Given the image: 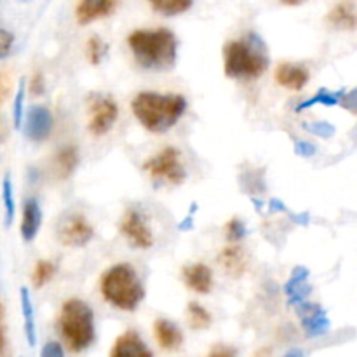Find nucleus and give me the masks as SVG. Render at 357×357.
<instances>
[{
  "label": "nucleus",
  "instance_id": "32",
  "mask_svg": "<svg viewBox=\"0 0 357 357\" xmlns=\"http://www.w3.org/2000/svg\"><path fill=\"white\" fill-rule=\"evenodd\" d=\"M13 44H14V35L10 33V31L0 28V59L9 56L10 49H13Z\"/></svg>",
  "mask_w": 357,
  "mask_h": 357
},
{
  "label": "nucleus",
  "instance_id": "6",
  "mask_svg": "<svg viewBox=\"0 0 357 357\" xmlns=\"http://www.w3.org/2000/svg\"><path fill=\"white\" fill-rule=\"evenodd\" d=\"M145 171L155 181H167L171 185H181L187 178V169L181 162V155L176 149L167 146L157 155L145 162Z\"/></svg>",
  "mask_w": 357,
  "mask_h": 357
},
{
  "label": "nucleus",
  "instance_id": "22",
  "mask_svg": "<svg viewBox=\"0 0 357 357\" xmlns=\"http://www.w3.org/2000/svg\"><path fill=\"white\" fill-rule=\"evenodd\" d=\"M77 164H79V155H77V150L73 146H65L63 150H59V153L56 155L54 167L56 173L59 178H68L70 174L75 171Z\"/></svg>",
  "mask_w": 357,
  "mask_h": 357
},
{
  "label": "nucleus",
  "instance_id": "33",
  "mask_svg": "<svg viewBox=\"0 0 357 357\" xmlns=\"http://www.w3.org/2000/svg\"><path fill=\"white\" fill-rule=\"evenodd\" d=\"M40 357H65V352H63V347L56 342H49L42 347Z\"/></svg>",
  "mask_w": 357,
  "mask_h": 357
},
{
  "label": "nucleus",
  "instance_id": "23",
  "mask_svg": "<svg viewBox=\"0 0 357 357\" xmlns=\"http://www.w3.org/2000/svg\"><path fill=\"white\" fill-rule=\"evenodd\" d=\"M345 96V91H328V89H321L316 96H312L310 100L302 101V103L296 107V112H302L305 108L314 107V105H324V107H335V105L342 103Z\"/></svg>",
  "mask_w": 357,
  "mask_h": 357
},
{
  "label": "nucleus",
  "instance_id": "35",
  "mask_svg": "<svg viewBox=\"0 0 357 357\" xmlns=\"http://www.w3.org/2000/svg\"><path fill=\"white\" fill-rule=\"evenodd\" d=\"M10 79L3 70H0V105L6 101V98L9 96V89H10Z\"/></svg>",
  "mask_w": 357,
  "mask_h": 357
},
{
  "label": "nucleus",
  "instance_id": "15",
  "mask_svg": "<svg viewBox=\"0 0 357 357\" xmlns=\"http://www.w3.org/2000/svg\"><path fill=\"white\" fill-rule=\"evenodd\" d=\"M286 296L291 305H300V303L307 302L310 295V284H309V271L305 267H296L293 271L291 278L286 282Z\"/></svg>",
  "mask_w": 357,
  "mask_h": 357
},
{
  "label": "nucleus",
  "instance_id": "9",
  "mask_svg": "<svg viewBox=\"0 0 357 357\" xmlns=\"http://www.w3.org/2000/svg\"><path fill=\"white\" fill-rule=\"evenodd\" d=\"M121 230L126 239L129 241V244L138 248V250H149L153 246L152 230L146 225L145 218L138 209H129L126 213L124 218H122Z\"/></svg>",
  "mask_w": 357,
  "mask_h": 357
},
{
  "label": "nucleus",
  "instance_id": "38",
  "mask_svg": "<svg viewBox=\"0 0 357 357\" xmlns=\"http://www.w3.org/2000/svg\"><path fill=\"white\" fill-rule=\"evenodd\" d=\"M3 349H6V335H3V328L0 324V356L3 354Z\"/></svg>",
  "mask_w": 357,
  "mask_h": 357
},
{
  "label": "nucleus",
  "instance_id": "28",
  "mask_svg": "<svg viewBox=\"0 0 357 357\" xmlns=\"http://www.w3.org/2000/svg\"><path fill=\"white\" fill-rule=\"evenodd\" d=\"M107 44H105L100 37H96V35L91 37L89 42H87V58H89V61L93 63V65H100L101 59L107 54Z\"/></svg>",
  "mask_w": 357,
  "mask_h": 357
},
{
  "label": "nucleus",
  "instance_id": "34",
  "mask_svg": "<svg viewBox=\"0 0 357 357\" xmlns=\"http://www.w3.org/2000/svg\"><path fill=\"white\" fill-rule=\"evenodd\" d=\"M208 357H237L236 349L229 347V345H216L211 349Z\"/></svg>",
  "mask_w": 357,
  "mask_h": 357
},
{
  "label": "nucleus",
  "instance_id": "30",
  "mask_svg": "<svg viewBox=\"0 0 357 357\" xmlns=\"http://www.w3.org/2000/svg\"><path fill=\"white\" fill-rule=\"evenodd\" d=\"M23 101H24V82L21 80L16 91V98H14V112H13L14 128L16 129L21 128V121H23Z\"/></svg>",
  "mask_w": 357,
  "mask_h": 357
},
{
  "label": "nucleus",
  "instance_id": "10",
  "mask_svg": "<svg viewBox=\"0 0 357 357\" xmlns=\"http://www.w3.org/2000/svg\"><path fill=\"white\" fill-rule=\"evenodd\" d=\"M296 314L300 317L303 330L309 337H321L330 328V319L321 305L310 302H303L296 305Z\"/></svg>",
  "mask_w": 357,
  "mask_h": 357
},
{
  "label": "nucleus",
  "instance_id": "37",
  "mask_svg": "<svg viewBox=\"0 0 357 357\" xmlns=\"http://www.w3.org/2000/svg\"><path fill=\"white\" fill-rule=\"evenodd\" d=\"M271 206H272V211H286L284 204H282L281 201H271Z\"/></svg>",
  "mask_w": 357,
  "mask_h": 357
},
{
  "label": "nucleus",
  "instance_id": "26",
  "mask_svg": "<svg viewBox=\"0 0 357 357\" xmlns=\"http://www.w3.org/2000/svg\"><path fill=\"white\" fill-rule=\"evenodd\" d=\"M188 323L194 330H206L211 326V314L199 303H190L188 305Z\"/></svg>",
  "mask_w": 357,
  "mask_h": 357
},
{
  "label": "nucleus",
  "instance_id": "17",
  "mask_svg": "<svg viewBox=\"0 0 357 357\" xmlns=\"http://www.w3.org/2000/svg\"><path fill=\"white\" fill-rule=\"evenodd\" d=\"M40 223L42 213L37 199H26L23 208V220H21V237H23L26 243L33 241L35 237H37L38 230H40Z\"/></svg>",
  "mask_w": 357,
  "mask_h": 357
},
{
  "label": "nucleus",
  "instance_id": "7",
  "mask_svg": "<svg viewBox=\"0 0 357 357\" xmlns=\"http://www.w3.org/2000/svg\"><path fill=\"white\" fill-rule=\"evenodd\" d=\"M59 243L68 248H84L94 237V229L80 213H66L58 223Z\"/></svg>",
  "mask_w": 357,
  "mask_h": 357
},
{
  "label": "nucleus",
  "instance_id": "31",
  "mask_svg": "<svg viewBox=\"0 0 357 357\" xmlns=\"http://www.w3.org/2000/svg\"><path fill=\"white\" fill-rule=\"evenodd\" d=\"M305 129L309 132H312V135L321 136V138H330V136L335 135V128L331 124H328V122H312V124L307 122Z\"/></svg>",
  "mask_w": 357,
  "mask_h": 357
},
{
  "label": "nucleus",
  "instance_id": "36",
  "mask_svg": "<svg viewBox=\"0 0 357 357\" xmlns=\"http://www.w3.org/2000/svg\"><path fill=\"white\" fill-rule=\"evenodd\" d=\"M295 152L302 157H312L314 153H316V146L309 142H296Z\"/></svg>",
  "mask_w": 357,
  "mask_h": 357
},
{
  "label": "nucleus",
  "instance_id": "5",
  "mask_svg": "<svg viewBox=\"0 0 357 357\" xmlns=\"http://www.w3.org/2000/svg\"><path fill=\"white\" fill-rule=\"evenodd\" d=\"M59 333L73 352H82L94 342V312L86 302L70 298L59 314Z\"/></svg>",
  "mask_w": 357,
  "mask_h": 357
},
{
  "label": "nucleus",
  "instance_id": "13",
  "mask_svg": "<svg viewBox=\"0 0 357 357\" xmlns=\"http://www.w3.org/2000/svg\"><path fill=\"white\" fill-rule=\"evenodd\" d=\"M119 0H79L77 3V21L80 24H87L100 17L110 16L117 7Z\"/></svg>",
  "mask_w": 357,
  "mask_h": 357
},
{
  "label": "nucleus",
  "instance_id": "16",
  "mask_svg": "<svg viewBox=\"0 0 357 357\" xmlns=\"http://www.w3.org/2000/svg\"><path fill=\"white\" fill-rule=\"evenodd\" d=\"M183 279L185 284L195 293L201 295H208L213 288V274L211 268L206 267L204 264H195L190 267L183 268Z\"/></svg>",
  "mask_w": 357,
  "mask_h": 357
},
{
  "label": "nucleus",
  "instance_id": "24",
  "mask_svg": "<svg viewBox=\"0 0 357 357\" xmlns=\"http://www.w3.org/2000/svg\"><path fill=\"white\" fill-rule=\"evenodd\" d=\"M153 9L164 16H176L192 7L194 0H150Z\"/></svg>",
  "mask_w": 357,
  "mask_h": 357
},
{
  "label": "nucleus",
  "instance_id": "18",
  "mask_svg": "<svg viewBox=\"0 0 357 357\" xmlns=\"http://www.w3.org/2000/svg\"><path fill=\"white\" fill-rule=\"evenodd\" d=\"M153 331H155L157 344L166 349V351H174L183 342V335H181L180 328L167 319H157L155 324H153Z\"/></svg>",
  "mask_w": 357,
  "mask_h": 357
},
{
  "label": "nucleus",
  "instance_id": "41",
  "mask_svg": "<svg viewBox=\"0 0 357 357\" xmlns=\"http://www.w3.org/2000/svg\"><path fill=\"white\" fill-rule=\"evenodd\" d=\"M2 314H3V309H2V303H0V319H2Z\"/></svg>",
  "mask_w": 357,
  "mask_h": 357
},
{
  "label": "nucleus",
  "instance_id": "40",
  "mask_svg": "<svg viewBox=\"0 0 357 357\" xmlns=\"http://www.w3.org/2000/svg\"><path fill=\"white\" fill-rule=\"evenodd\" d=\"M284 357H302V352H300V351H291V352H288V354H286Z\"/></svg>",
  "mask_w": 357,
  "mask_h": 357
},
{
  "label": "nucleus",
  "instance_id": "12",
  "mask_svg": "<svg viewBox=\"0 0 357 357\" xmlns=\"http://www.w3.org/2000/svg\"><path fill=\"white\" fill-rule=\"evenodd\" d=\"M110 357H153L152 351L145 345L135 331L121 335L112 347Z\"/></svg>",
  "mask_w": 357,
  "mask_h": 357
},
{
  "label": "nucleus",
  "instance_id": "21",
  "mask_svg": "<svg viewBox=\"0 0 357 357\" xmlns=\"http://www.w3.org/2000/svg\"><path fill=\"white\" fill-rule=\"evenodd\" d=\"M328 21H330L335 28H340V30H354L356 28L354 6H352L351 2L338 3V6L330 13Z\"/></svg>",
  "mask_w": 357,
  "mask_h": 357
},
{
  "label": "nucleus",
  "instance_id": "39",
  "mask_svg": "<svg viewBox=\"0 0 357 357\" xmlns=\"http://www.w3.org/2000/svg\"><path fill=\"white\" fill-rule=\"evenodd\" d=\"M284 6H298V3H302L303 0H281Z\"/></svg>",
  "mask_w": 357,
  "mask_h": 357
},
{
  "label": "nucleus",
  "instance_id": "8",
  "mask_svg": "<svg viewBox=\"0 0 357 357\" xmlns=\"http://www.w3.org/2000/svg\"><path fill=\"white\" fill-rule=\"evenodd\" d=\"M119 117V108L112 98L108 96H94L91 100V119L89 131L94 136H103L114 128L115 121Z\"/></svg>",
  "mask_w": 357,
  "mask_h": 357
},
{
  "label": "nucleus",
  "instance_id": "20",
  "mask_svg": "<svg viewBox=\"0 0 357 357\" xmlns=\"http://www.w3.org/2000/svg\"><path fill=\"white\" fill-rule=\"evenodd\" d=\"M20 300H21V312H23L24 333H26L28 345H30V347H35V342H37V333H35L33 305H31L30 293H28L26 288L20 289Z\"/></svg>",
  "mask_w": 357,
  "mask_h": 357
},
{
  "label": "nucleus",
  "instance_id": "27",
  "mask_svg": "<svg viewBox=\"0 0 357 357\" xmlns=\"http://www.w3.org/2000/svg\"><path fill=\"white\" fill-rule=\"evenodd\" d=\"M54 272H56V267L52 261H47V260L37 261V265H35L33 268V278H31L35 288H42V286L47 284V282L52 279V275H54Z\"/></svg>",
  "mask_w": 357,
  "mask_h": 357
},
{
  "label": "nucleus",
  "instance_id": "11",
  "mask_svg": "<svg viewBox=\"0 0 357 357\" xmlns=\"http://www.w3.org/2000/svg\"><path fill=\"white\" fill-rule=\"evenodd\" d=\"M51 129H52L51 112L44 107L31 108L26 119V128H24V132H26L28 138H30L31 142H44V139L49 136V132H51Z\"/></svg>",
  "mask_w": 357,
  "mask_h": 357
},
{
  "label": "nucleus",
  "instance_id": "4",
  "mask_svg": "<svg viewBox=\"0 0 357 357\" xmlns=\"http://www.w3.org/2000/svg\"><path fill=\"white\" fill-rule=\"evenodd\" d=\"M101 295L110 305L121 310L138 309L139 303L145 298V288L139 281L138 274L129 264H119L108 268L101 275Z\"/></svg>",
  "mask_w": 357,
  "mask_h": 357
},
{
  "label": "nucleus",
  "instance_id": "14",
  "mask_svg": "<svg viewBox=\"0 0 357 357\" xmlns=\"http://www.w3.org/2000/svg\"><path fill=\"white\" fill-rule=\"evenodd\" d=\"M310 79V73L305 66L295 63H281L275 70V80L282 87L291 91H302Z\"/></svg>",
  "mask_w": 357,
  "mask_h": 357
},
{
  "label": "nucleus",
  "instance_id": "19",
  "mask_svg": "<svg viewBox=\"0 0 357 357\" xmlns=\"http://www.w3.org/2000/svg\"><path fill=\"white\" fill-rule=\"evenodd\" d=\"M218 261L222 264V267L225 268L227 274H230L232 278H241L248 267L246 255H244L243 248L237 246L225 248V250L220 253Z\"/></svg>",
  "mask_w": 357,
  "mask_h": 357
},
{
  "label": "nucleus",
  "instance_id": "1",
  "mask_svg": "<svg viewBox=\"0 0 357 357\" xmlns=\"http://www.w3.org/2000/svg\"><path fill=\"white\" fill-rule=\"evenodd\" d=\"M128 44L136 61L146 70H171L176 63L178 40L167 28L136 30L129 35Z\"/></svg>",
  "mask_w": 357,
  "mask_h": 357
},
{
  "label": "nucleus",
  "instance_id": "25",
  "mask_svg": "<svg viewBox=\"0 0 357 357\" xmlns=\"http://www.w3.org/2000/svg\"><path fill=\"white\" fill-rule=\"evenodd\" d=\"M2 201H3V220H6V225L9 227L14 220V194H13V181H10L9 174H6L2 183Z\"/></svg>",
  "mask_w": 357,
  "mask_h": 357
},
{
  "label": "nucleus",
  "instance_id": "2",
  "mask_svg": "<svg viewBox=\"0 0 357 357\" xmlns=\"http://www.w3.org/2000/svg\"><path fill=\"white\" fill-rule=\"evenodd\" d=\"M225 75L229 79L253 80L264 75L268 68V51L264 38L257 33H248L241 40H232L223 47Z\"/></svg>",
  "mask_w": 357,
  "mask_h": 357
},
{
  "label": "nucleus",
  "instance_id": "3",
  "mask_svg": "<svg viewBox=\"0 0 357 357\" xmlns=\"http://www.w3.org/2000/svg\"><path fill=\"white\" fill-rule=\"evenodd\" d=\"M132 114L150 132H166L176 126L187 110V100L181 94L139 93L131 103Z\"/></svg>",
  "mask_w": 357,
  "mask_h": 357
},
{
  "label": "nucleus",
  "instance_id": "29",
  "mask_svg": "<svg viewBox=\"0 0 357 357\" xmlns=\"http://www.w3.org/2000/svg\"><path fill=\"white\" fill-rule=\"evenodd\" d=\"M225 234H227V239H229L230 243H237V241H241L244 236H246L248 229L239 218H234L227 223Z\"/></svg>",
  "mask_w": 357,
  "mask_h": 357
}]
</instances>
